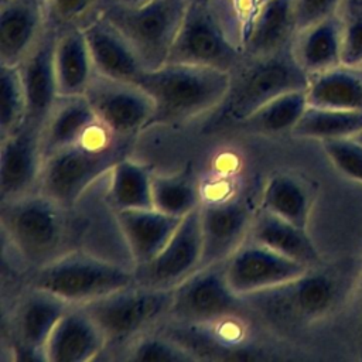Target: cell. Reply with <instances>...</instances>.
Listing matches in <instances>:
<instances>
[{"label": "cell", "instance_id": "1", "mask_svg": "<svg viewBox=\"0 0 362 362\" xmlns=\"http://www.w3.org/2000/svg\"><path fill=\"white\" fill-rule=\"evenodd\" d=\"M136 83L153 99L154 110L147 127L168 126L218 109L228 95L230 74L209 66L165 62L144 69Z\"/></svg>", "mask_w": 362, "mask_h": 362}, {"label": "cell", "instance_id": "2", "mask_svg": "<svg viewBox=\"0 0 362 362\" xmlns=\"http://www.w3.org/2000/svg\"><path fill=\"white\" fill-rule=\"evenodd\" d=\"M132 141L98 123L79 141L44 158L38 192L72 209L95 181L127 156Z\"/></svg>", "mask_w": 362, "mask_h": 362}, {"label": "cell", "instance_id": "3", "mask_svg": "<svg viewBox=\"0 0 362 362\" xmlns=\"http://www.w3.org/2000/svg\"><path fill=\"white\" fill-rule=\"evenodd\" d=\"M245 59L232 0L188 3L167 62L233 72Z\"/></svg>", "mask_w": 362, "mask_h": 362}, {"label": "cell", "instance_id": "4", "mask_svg": "<svg viewBox=\"0 0 362 362\" xmlns=\"http://www.w3.org/2000/svg\"><path fill=\"white\" fill-rule=\"evenodd\" d=\"M341 284L337 277L320 267L279 286L245 296L249 313L266 324L293 331L327 317L338 304Z\"/></svg>", "mask_w": 362, "mask_h": 362}, {"label": "cell", "instance_id": "5", "mask_svg": "<svg viewBox=\"0 0 362 362\" xmlns=\"http://www.w3.org/2000/svg\"><path fill=\"white\" fill-rule=\"evenodd\" d=\"M308 79L290 47L266 57H245L230 72L228 95L215 109V124L235 126L266 102L291 90H305Z\"/></svg>", "mask_w": 362, "mask_h": 362}, {"label": "cell", "instance_id": "6", "mask_svg": "<svg viewBox=\"0 0 362 362\" xmlns=\"http://www.w3.org/2000/svg\"><path fill=\"white\" fill-rule=\"evenodd\" d=\"M66 212L38 191L1 201L3 232L18 257L33 270L68 252L64 250Z\"/></svg>", "mask_w": 362, "mask_h": 362}, {"label": "cell", "instance_id": "7", "mask_svg": "<svg viewBox=\"0 0 362 362\" xmlns=\"http://www.w3.org/2000/svg\"><path fill=\"white\" fill-rule=\"evenodd\" d=\"M132 284L133 267L79 250H68L33 270L28 280V286L55 294L72 305H83Z\"/></svg>", "mask_w": 362, "mask_h": 362}, {"label": "cell", "instance_id": "8", "mask_svg": "<svg viewBox=\"0 0 362 362\" xmlns=\"http://www.w3.org/2000/svg\"><path fill=\"white\" fill-rule=\"evenodd\" d=\"M187 0H151L123 6L100 0L99 11L132 44L146 69L164 65L182 23Z\"/></svg>", "mask_w": 362, "mask_h": 362}, {"label": "cell", "instance_id": "9", "mask_svg": "<svg viewBox=\"0 0 362 362\" xmlns=\"http://www.w3.org/2000/svg\"><path fill=\"white\" fill-rule=\"evenodd\" d=\"M170 304L171 290L132 284L82 307L100 327L110 346L127 345L163 318H168Z\"/></svg>", "mask_w": 362, "mask_h": 362}, {"label": "cell", "instance_id": "10", "mask_svg": "<svg viewBox=\"0 0 362 362\" xmlns=\"http://www.w3.org/2000/svg\"><path fill=\"white\" fill-rule=\"evenodd\" d=\"M225 262L197 269L171 290L168 320L173 324L206 325L249 313L245 298L229 286Z\"/></svg>", "mask_w": 362, "mask_h": 362}, {"label": "cell", "instance_id": "11", "mask_svg": "<svg viewBox=\"0 0 362 362\" xmlns=\"http://www.w3.org/2000/svg\"><path fill=\"white\" fill-rule=\"evenodd\" d=\"M99 123L116 136L134 139L147 129L154 105L137 83L95 74L83 93Z\"/></svg>", "mask_w": 362, "mask_h": 362}, {"label": "cell", "instance_id": "12", "mask_svg": "<svg viewBox=\"0 0 362 362\" xmlns=\"http://www.w3.org/2000/svg\"><path fill=\"white\" fill-rule=\"evenodd\" d=\"M199 208L185 215L167 245L148 262L133 266L134 284L173 290L201 266Z\"/></svg>", "mask_w": 362, "mask_h": 362}, {"label": "cell", "instance_id": "13", "mask_svg": "<svg viewBox=\"0 0 362 362\" xmlns=\"http://www.w3.org/2000/svg\"><path fill=\"white\" fill-rule=\"evenodd\" d=\"M308 267L247 238L225 262L226 279L232 290L247 294L286 283L305 273Z\"/></svg>", "mask_w": 362, "mask_h": 362}, {"label": "cell", "instance_id": "14", "mask_svg": "<svg viewBox=\"0 0 362 362\" xmlns=\"http://www.w3.org/2000/svg\"><path fill=\"white\" fill-rule=\"evenodd\" d=\"M253 214L240 198L202 202L199 223L202 239L201 266L225 262L247 239Z\"/></svg>", "mask_w": 362, "mask_h": 362}, {"label": "cell", "instance_id": "15", "mask_svg": "<svg viewBox=\"0 0 362 362\" xmlns=\"http://www.w3.org/2000/svg\"><path fill=\"white\" fill-rule=\"evenodd\" d=\"M71 305L55 294L28 286L11 317L14 352H20L21 359L45 361V344Z\"/></svg>", "mask_w": 362, "mask_h": 362}, {"label": "cell", "instance_id": "16", "mask_svg": "<svg viewBox=\"0 0 362 362\" xmlns=\"http://www.w3.org/2000/svg\"><path fill=\"white\" fill-rule=\"evenodd\" d=\"M42 164L40 126L24 122L13 133L1 137V201L38 191Z\"/></svg>", "mask_w": 362, "mask_h": 362}, {"label": "cell", "instance_id": "17", "mask_svg": "<svg viewBox=\"0 0 362 362\" xmlns=\"http://www.w3.org/2000/svg\"><path fill=\"white\" fill-rule=\"evenodd\" d=\"M57 35V28L47 23L40 40L18 65L27 100L25 122L40 127L59 96L54 66Z\"/></svg>", "mask_w": 362, "mask_h": 362}, {"label": "cell", "instance_id": "18", "mask_svg": "<svg viewBox=\"0 0 362 362\" xmlns=\"http://www.w3.org/2000/svg\"><path fill=\"white\" fill-rule=\"evenodd\" d=\"M82 30L96 74L136 83L146 68L126 37L100 11Z\"/></svg>", "mask_w": 362, "mask_h": 362}, {"label": "cell", "instance_id": "19", "mask_svg": "<svg viewBox=\"0 0 362 362\" xmlns=\"http://www.w3.org/2000/svg\"><path fill=\"white\" fill-rule=\"evenodd\" d=\"M107 346L106 337L82 305H71L59 318L45 344L48 362H86Z\"/></svg>", "mask_w": 362, "mask_h": 362}, {"label": "cell", "instance_id": "20", "mask_svg": "<svg viewBox=\"0 0 362 362\" xmlns=\"http://www.w3.org/2000/svg\"><path fill=\"white\" fill-rule=\"evenodd\" d=\"M45 27L42 0H0V64L20 65Z\"/></svg>", "mask_w": 362, "mask_h": 362}, {"label": "cell", "instance_id": "21", "mask_svg": "<svg viewBox=\"0 0 362 362\" xmlns=\"http://www.w3.org/2000/svg\"><path fill=\"white\" fill-rule=\"evenodd\" d=\"M113 214L133 266L153 259L167 245L182 219L156 208L123 209Z\"/></svg>", "mask_w": 362, "mask_h": 362}, {"label": "cell", "instance_id": "22", "mask_svg": "<svg viewBox=\"0 0 362 362\" xmlns=\"http://www.w3.org/2000/svg\"><path fill=\"white\" fill-rule=\"evenodd\" d=\"M297 33L294 0H266L242 35L245 57H266L291 45Z\"/></svg>", "mask_w": 362, "mask_h": 362}, {"label": "cell", "instance_id": "23", "mask_svg": "<svg viewBox=\"0 0 362 362\" xmlns=\"http://www.w3.org/2000/svg\"><path fill=\"white\" fill-rule=\"evenodd\" d=\"M290 48L294 59L308 76L342 65L341 16L335 13L300 28Z\"/></svg>", "mask_w": 362, "mask_h": 362}, {"label": "cell", "instance_id": "24", "mask_svg": "<svg viewBox=\"0 0 362 362\" xmlns=\"http://www.w3.org/2000/svg\"><path fill=\"white\" fill-rule=\"evenodd\" d=\"M247 238L301 263L308 269L321 266V256L307 229L267 211L257 208L253 214Z\"/></svg>", "mask_w": 362, "mask_h": 362}, {"label": "cell", "instance_id": "25", "mask_svg": "<svg viewBox=\"0 0 362 362\" xmlns=\"http://www.w3.org/2000/svg\"><path fill=\"white\" fill-rule=\"evenodd\" d=\"M99 123L85 95L58 96L41 126V150L44 158L79 141Z\"/></svg>", "mask_w": 362, "mask_h": 362}, {"label": "cell", "instance_id": "26", "mask_svg": "<svg viewBox=\"0 0 362 362\" xmlns=\"http://www.w3.org/2000/svg\"><path fill=\"white\" fill-rule=\"evenodd\" d=\"M54 66L59 96H78L86 92L96 71L81 27L58 31Z\"/></svg>", "mask_w": 362, "mask_h": 362}, {"label": "cell", "instance_id": "27", "mask_svg": "<svg viewBox=\"0 0 362 362\" xmlns=\"http://www.w3.org/2000/svg\"><path fill=\"white\" fill-rule=\"evenodd\" d=\"M305 96L310 106L362 110V68L339 65L313 75Z\"/></svg>", "mask_w": 362, "mask_h": 362}, {"label": "cell", "instance_id": "28", "mask_svg": "<svg viewBox=\"0 0 362 362\" xmlns=\"http://www.w3.org/2000/svg\"><path fill=\"white\" fill-rule=\"evenodd\" d=\"M311 208L313 194L301 178L287 173H276L264 182L259 209L307 229Z\"/></svg>", "mask_w": 362, "mask_h": 362}, {"label": "cell", "instance_id": "29", "mask_svg": "<svg viewBox=\"0 0 362 362\" xmlns=\"http://www.w3.org/2000/svg\"><path fill=\"white\" fill-rule=\"evenodd\" d=\"M153 171L130 157L120 158L109 171L106 199L113 212L123 209L153 208Z\"/></svg>", "mask_w": 362, "mask_h": 362}, {"label": "cell", "instance_id": "30", "mask_svg": "<svg viewBox=\"0 0 362 362\" xmlns=\"http://www.w3.org/2000/svg\"><path fill=\"white\" fill-rule=\"evenodd\" d=\"M307 106L305 90H291L266 102L235 127L245 133L263 136L291 133Z\"/></svg>", "mask_w": 362, "mask_h": 362}, {"label": "cell", "instance_id": "31", "mask_svg": "<svg viewBox=\"0 0 362 362\" xmlns=\"http://www.w3.org/2000/svg\"><path fill=\"white\" fill-rule=\"evenodd\" d=\"M291 134L300 139L335 140L362 134V110L307 106Z\"/></svg>", "mask_w": 362, "mask_h": 362}, {"label": "cell", "instance_id": "32", "mask_svg": "<svg viewBox=\"0 0 362 362\" xmlns=\"http://www.w3.org/2000/svg\"><path fill=\"white\" fill-rule=\"evenodd\" d=\"M151 197L153 208L178 218H184L202 204L197 184L185 173H153Z\"/></svg>", "mask_w": 362, "mask_h": 362}, {"label": "cell", "instance_id": "33", "mask_svg": "<svg viewBox=\"0 0 362 362\" xmlns=\"http://www.w3.org/2000/svg\"><path fill=\"white\" fill-rule=\"evenodd\" d=\"M0 133L1 137L18 129L27 116V100L18 65L0 64Z\"/></svg>", "mask_w": 362, "mask_h": 362}, {"label": "cell", "instance_id": "34", "mask_svg": "<svg viewBox=\"0 0 362 362\" xmlns=\"http://www.w3.org/2000/svg\"><path fill=\"white\" fill-rule=\"evenodd\" d=\"M129 361H168V362H188L198 361L182 344L168 334L144 332L127 344Z\"/></svg>", "mask_w": 362, "mask_h": 362}, {"label": "cell", "instance_id": "35", "mask_svg": "<svg viewBox=\"0 0 362 362\" xmlns=\"http://www.w3.org/2000/svg\"><path fill=\"white\" fill-rule=\"evenodd\" d=\"M338 14L342 20V65L362 66V0H344Z\"/></svg>", "mask_w": 362, "mask_h": 362}, {"label": "cell", "instance_id": "36", "mask_svg": "<svg viewBox=\"0 0 362 362\" xmlns=\"http://www.w3.org/2000/svg\"><path fill=\"white\" fill-rule=\"evenodd\" d=\"M100 0H45L47 23L57 31L85 27L98 13Z\"/></svg>", "mask_w": 362, "mask_h": 362}, {"label": "cell", "instance_id": "37", "mask_svg": "<svg viewBox=\"0 0 362 362\" xmlns=\"http://www.w3.org/2000/svg\"><path fill=\"white\" fill-rule=\"evenodd\" d=\"M331 164L345 177L362 184V140L345 137L321 141Z\"/></svg>", "mask_w": 362, "mask_h": 362}, {"label": "cell", "instance_id": "38", "mask_svg": "<svg viewBox=\"0 0 362 362\" xmlns=\"http://www.w3.org/2000/svg\"><path fill=\"white\" fill-rule=\"evenodd\" d=\"M344 0H294L297 31L338 13Z\"/></svg>", "mask_w": 362, "mask_h": 362}, {"label": "cell", "instance_id": "39", "mask_svg": "<svg viewBox=\"0 0 362 362\" xmlns=\"http://www.w3.org/2000/svg\"><path fill=\"white\" fill-rule=\"evenodd\" d=\"M359 329H358V337H359V345H361V352H362V274L359 280Z\"/></svg>", "mask_w": 362, "mask_h": 362}, {"label": "cell", "instance_id": "40", "mask_svg": "<svg viewBox=\"0 0 362 362\" xmlns=\"http://www.w3.org/2000/svg\"><path fill=\"white\" fill-rule=\"evenodd\" d=\"M109 1H113V3H117V4H123V6H140V4L148 3L151 0H109Z\"/></svg>", "mask_w": 362, "mask_h": 362}, {"label": "cell", "instance_id": "41", "mask_svg": "<svg viewBox=\"0 0 362 362\" xmlns=\"http://www.w3.org/2000/svg\"><path fill=\"white\" fill-rule=\"evenodd\" d=\"M188 3H197V4H212L215 0H187Z\"/></svg>", "mask_w": 362, "mask_h": 362}, {"label": "cell", "instance_id": "42", "mask_svg": "<svg viewBox=\"0 0 362 362\" xmlns=\"http://www.w3.org/2000/svg\"><path fill=\"white\" fill-rule=\"evenodd\" d=\"M358 139H359V140H362V134H359V136H358Z\"/></svg>", "mask_w": 362, "mask_h": 362}, {"label": "cell", "instance_id": "43", "mask_svg": "<svg viewBox=\"0 0 362 362\" xmlns=\"http://www.w3.org/2000/svg\"><path fill=\"white\" fill-rule=\"evenodd\" d=\"M42 3H44V6H45V0H42Z\"/></svg>", "mask_w": 362, "mask_h": 362}, {"label": "cell", "instance_id": "44", "mask_svg": "<svg viewBox=\"0 0 362 362\" xmlns=\"http://www.w3.org/2000/svg\"><path fill=\"white\" fill-rule=\"evenodd\" d=\"M361 68H362V66H361Z\"/></svg>", "mask_w": 362, "mask_h": 362}]
</instances>
